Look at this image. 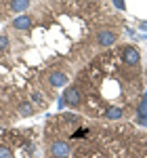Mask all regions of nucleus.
Listing matches in <instances>:
<instances>
[{
  "mask_svg": "<svg viewBox=\"0 0 147 158\" xmlns=\"http://www.w3.org/2000/svg\"><path fill=\"white\" fill-rule=\"evenodd\" d=\"M63 99H65V106H70V108H80L82 101H84V95H82L80 86L67 85L65 91H63Z\"/></svg>",
  "mask_w": 147,
  "mask_h": 158,
  "instance_id": "obj_1",
  "label": "nucleus"
},
{
  "mask_svg": "<svg viewBox=\"0 0 147 158\" xmlns=\"http://www.w3.org/2000/svg\"><path fill=\"white\" fill-rule=\"evenodd\" d=\"M122 61L128 68L139 65V63H141V53H139V49L133 47V44H124L122 47Z\"/></svg>",
  "mask_w": 147,
  "mask_h": 158,
  "instance_id": "obj_2",
  "label": "nucleus"
},
{
  "mask_svg": "<svg viewBox=\"0 0 147 158\" xmlns=\"http://www.w3.org/2000/svg\"><path fill=\"white\" fill-rule=\"evenodd\" d=\"M49 152H50V156H53V158H70L72 148H70L67 141H63V139H55V141L50 143Z\"/></svg>",
  "mask_w": 147,
  "mask_h": 158,
  "instance_id": "obj_3",
  "label": "nucleus"
},
{
  "mask_svg": "<svg viewBox=\"0 0 147 158\" xmlns=\"http://www.w3.org/2000/svg\"><path fill=\"white\" fill-rule=\"evenodd\" d=\"M116 40H118V34H116L113 30H109V27L99 30V34H97V44L99 47H113Z\"/></svg>",
  "mask_w": 147,
  "mask_h": 158,
  "instance_id": "obj_4",
  "label": "nucleus"
},
{
  "mask_svg": "<svg viewBox=\"0 0 147 158\" xmlns=\"http://www.w3.org/2000/svg\"><path fill=\"white\" fill-rule=\"evenodd\" d=\"M32 17L27 15V13H23V15H17L15 19L11 21L13 30H17V32H27V30H32Z\"/></svg>",
  "mask_w": 147,
  "mask_h": 158,
  "instance_id": "obj_5",
  "label": "nucleus"
},
{
  "mask_svg": "<svg viewBox=\"0 0 147 158\" xmlns=\"http://www.w3.org/2000/svg\"><path fill=\"white\" fill-rule=\"evenodd\" d=\"M49 85L53 89H63V86L70 85V78H67V74H63V72H50L49 74Z\"/></svg>",
  "mask_w": 147,
  "mask_h": 158,
  "instance_id": "obj_6",
  "label": "nucleus"
},
{
  "mask_svg": "<svg viewBox=\"0 0 147 158\" xmlns=\"http://www.w3.org/2000/svg\"><path fill=\"white\" fill-rule=\"evenodd\" d=\"M137 122L141 127H147V93L141 95V106L137 108Z\"/></svg>",
  "mask_w": 147,
  "mask_h": 158,
  "instance_id": "obj_7",
  "label": "nucleus"
},
{
  "mask_svg": "<svg viewBox=\"0 0 147 158\" xmlns=\"http://www.w3.org/2000/svg\"><path fill=\"white\" fill-rule=\"evenodd\" d=\"M30 2L32 0H11V4H9V11L13 15H23L27 11V6H30Z\"/></svg>",
  "mask_w": 147,
  "mask_h": 158,
  "instance_id": "obj_8",
  "label": "nucleus"
},
{
  "mask_svg": "<svg viewBox=\"0 0 147 158\" xmlns=\"http://www.w3.org/2000/svg\"><path fill=\"white\" fill-rule=\"evenodd\" d=\"M17 112H19V116L30 118V116H34L36 108H34V103H32V101H21V103H19V108H17Z\"/></svg>",
  "mask_w": 147,
  "mask_h": 158,
  "instance_id": "obj_9",
  "label": "nucleus"
},
{
  "mask_svg": "<svg viewBox=\"0 0 147 158\" xmlns=\"http://www.w3.org/2000/svg\"><path fill=\"white\" fill-rule=\"evenodd\" d=\"M122 116H124V108H120V106H109L105 110V118L107 120H120Z\"/></svg>",
  "mask_w": 147,
  "mask_h": 158,
  "instance_id": "obj_10",
  "label": "nucleus"
},
{
  "mask_svg": "<svg viewBox=\"0 0 147 158\" xmlns=\"http://www.w3.org/2000/svg\"><path fill=\"white\" fill-rule=\"evenodd\" d=\"M11 51V38L6 34H0V53H9Z\"/></svg>",
  "mask_w": 147,
  "mask_h": 158,
  "instance_id": "obj_11",
  "label": "nucleus"
},
{
  "mask_svg": "<svg viewBox=\"0 0 147 158\" xmlns=\"http://www.w3.org/2000/svg\"><path fill=\"white\" fill-rule=\"evenodd\" d=\"M32 103H34V106H42V108H44V106H46V99H44V95H42V93L34 91V93H32Z\"/></svg>",
  "mask_w": 147,
  "mask_h": 158,
  "instance_id": "obj_12",
  "label": "nucleus"
},
{
  "mask_svg": "<svg viewBox=\"0 0 147 158\" xmlns=\"http://www.w3.org/2000/svg\"><path fill=\"white\" fill-rule=\"evenodd\" d=\"M0 158H13V152L9 146H4V143H0Z\"/></svg>",
  "mask_w": 147,
  "mask_h": 158,
  "instance_id": "obj_13",
  "label": "nucleus"
},
{
  "mask_svg": "<svg viewBox=\"0 0 147 158\" xmlns=\"http://www.w3.org/2000/svg\"><path fill=\"white\" fill-rule=\"evenodd\" d=\"M111 2L118 11H126V0H111Z\"/></svg>",
  "mask_w": 147,
  "mask_h": 158,
  "instance_id": "obj_14",
  "label": "nucleus"
},
{
  "mask_svg": "<svg viewBox=\"0 0 147 158\" xmlns=\"http://www.w3.org/2000/svg\"><path fill=\"white\" fill-rule=\"evenodd\" d=\"M65 118H67V122H72V124H78V122H80V116H78V114H67Z\"/></svg>",
  "mask_w": 147,
  "mask_h": 158,
  "instance_id": "obj_15",
  "label": "nucleus"
},
{
  "mask_svg": "<svg viewBox=\"0 0 147 158\" xmlns=\"http://www.w3.org/2000/svg\"><path fill=\"white\" fill-rule=\"evenodd\" d=\"M88 131H90V129H78V131L74 133V139H78V137H86Z\"/></svg>",
  "mask_w": 147,
  "mask_h": 158,
  "instance_id": "obj_16",
  "label": "nucleus"
},
{
  "mask_svg": "<svg viewBox=\"0 0 147 158\" xmlns=\"http://www.w3.org/2000/svg\"><path fill=\"white\" fill-rule=\"evenodd\" d=\"M57 108H59V110H63V108H65V99H63V95H61L59 99H57Z\"/></svg>",
  "mask_w": 147,
  "mask_h": 158,
  "instance_id": "obj_17",
  "label": "nucleus"
},
{
  "mask_svg": "<svg viewBox=\"0 0 147 158\" xmlns=\"http://www.w3.org/2000/svg\"><path fill=\"white\" fill-rule=\"evenodd\" d=\"M139 30H143V32H147V21H141V23H139Z\"/></svg>",
  "mask_w": 147,
  "mask_h": 158,
  "instance_id": "obj_18",
  "label": "nucleus"
},
{
  "mask_svg": "<svg viewBox=\"0 0 147 158\" xmlns=\"http://www.w3.org/2000/svg\"><path fill=\"white\" fill-rule=\"evenodd\" d=\"M126 34H128V36H137V34H135V30H133V27H126Z\"/></svg>",
  "mask_w": 147,
  "mask_h": 158,
  "instance_id": "obj_19",
  "label": "nucleus"
},
{
  "mask_svg": "<svg viewBox=\"0 0 147 158\" xmlns=\"http://www.w3.org/2000/svg\"><path fill=\"white\" fill-rule=\"evenodd\" d=\"M137 38H139V40H143V42H147V34H143V36L139 34V36H137Z\"/></svg>",
  "mask_w": 147,
  "mask_h": 158,
  "instance_id": "obj_20",
  "label": "nucleus"
},
{
  "mask_svg": "<svg viewBox=\"0 0 147 158\" xmlns=\"http://www.w3.org/2000/svg\"><path fill=\"white\" fill-rule=\"evenodd\" d=\"M145 146H147V143H145Z\"/></svg>",
  "mask_w": 147,
  "mask_h": 158,
  "instance_id": "obj_21",
  "label": "nucleus"
}]
</instances>
